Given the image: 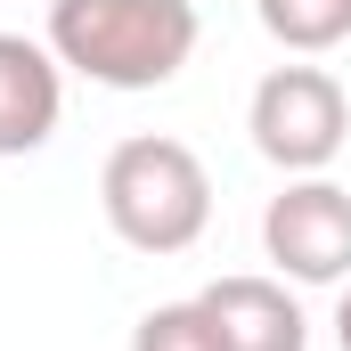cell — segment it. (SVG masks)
<instances>
[{"instance_id":"obj_1","label":"cell","mask_w":351,"mask_h":351,"mask_svg":"<svg viewBox=\"0 0 351 351\" xmlns=\"http://www.w3.org/2000/svg\"><path fill=\"white\" fill-rule=\"evenodd\" d=\"M49 49L82 82L164 90L196 58V0H49Z\"/></svg>"},{"instance_id":"obj_2","label":"cell","mask_w":351,"mask_h":351,"mask_svg":"<svg viewBox=\"0 0 351 351\" xmlns=\"http://www.w3.org/2000/svg\"><path fill=\"white\" fill-rule=\"evenodd\" d=\"M98 204H106V221L131 254H188L213 221V180L196 164V147H180L164 131H139L106 156Z\"/></svg>"},{"instance_id":"obj_3","label":"cell","mask_w":351,"mask_h":351,"mask_svg":"<svg viewBox=\"0 0 351 351\" xmlns=\"http://www.w3.org/2000/svg\"><path fill=\"white\" fill-rule=\"evenodd\" d=\"M245 131H254V147H262L278 172L311 180V172L335 164V147H343V131H351V106H343V90H335V74H319V66H278V74H262V90H254Z\"/></svg>"},{"instance_id":"obj_4","label":"cell","mask_w":351,"mask_h":351,"mask_svg":"<svg viewBox=\"0 0 351 351\" xmlns=\"http://www.w3.org/2000/svg\"><path fill=\"white\" fill-rule=\"evenodd\" d=\"M262 245H269V262L286 269V278H302V286L351 278V196L335 180H319V172L294 180L286 196H269Z\"/></svg>"},{"instance_id":"obj_5","label":"cell","mask_w":351,"mask_h":351,"mask_svg":"<svg viewBox=\"0 0 351 351\" xmlns=\"http://www.w3.org/2000/svg\"><path fill=\"white\" fill-rule=\"evenodd\" d=\"M58 49L25 41V33H0V156H33L49 131H58Z\"/></svg>"},{"instance_id":"obj_6","label":"cell","mask_w":351,"mask_h":351,"mask_svg":"<svg viewBox=\"0 0 351 351\" xmlns=\"http://www.w3.org/2000/svg\"><path fill=\"white\" fill-rule=\"evenodd\" d=\"M196 302L213 311L229 351H302L311 343V327H302V311L278 278H213Z\"/></svg>"},{"instance_id":"obj_7","label":"cell","mask_w":351,"mask_h":351,"mask_svg":"<svg viewBox=\"0 0 351 351\" xmlns=\"http://www.w3.org/2000/svg\"><path fill=\"white\" fill-rule=\"evenodd\" d=\"M254 8H262L269 41H286V49H302V58L351 41V0H254Z\"/></svg>"},{"instance_id":"obj_8","label":"cell","mask_w":351,"mask_h":351,"mask_svg":"<svg viewBox=\"0 0 351 351\" xmlns=\"http://www.w3.org/2000/svg\"><path fill=\"white\" fill-rule=\"evenodd\" d=\"M131 351H229V343H221L204 302H164V311H147L131 327Z\"/></svg>"},{"instance_id":"obj_9","label":"cell","mask_w":351,"mask_h":351,"mask_svg":"<svg viewBox=\"0 0 351 351\" xmlns=\"http://www.w3.org/2000/svg\"><path fill=\"white\" fill-rule=\"evenodd\" d=\"M335 343L351 351V286H343V302H335Z\"/></svg>"}]
</instances>
